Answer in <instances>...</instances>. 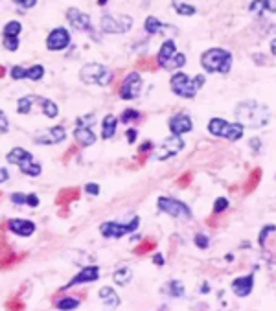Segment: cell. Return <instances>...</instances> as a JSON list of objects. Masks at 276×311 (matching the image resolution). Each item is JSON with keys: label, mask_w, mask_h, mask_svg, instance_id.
I'll list each match as a JSON object with an SVG mask.
<instances>
[{"label": "cell", "mask_w": 276, "mask_h": 311, "mask_svg": "<svg viewBox=\"0 0 276 311\" xmlns=\"http://www.w3.org/2000/svg\"><path fill=\"white\" fill-rule=\"evenodd\" d=\"M98 276H100V267L98 265H90V267H83L81 271H79V274H76V276L70 280V282L65 285V289L68 287H74V285H79V283H87V282H96Z\"/></svg>", "instance_id": "obj_13"}, {"label": "cell", "mask_w": 276, "mask_h": 311, "mask_svg": "<svg viewBox=\"0 0 276 311\" xmlns=\"http://www.w3.org/2000/svg\"><path fill=\"white\" fill-rule=\"evenodd\" d=\"M79 305V300L78 298H72V296H65L57 302V307L59 309H74V307H78Z\"/></svg>", "instance_id": "obj_37"}, {"label": "cell", "mask_w": 276, "mask_h": 311, "mask_svg": "<svg viewBox=\"0 0 276 311\" xmlns=\"http://www.w3.org/2000/svg\"><path fill=\"white\" fill-rule=\"evenodd\" d=\"M8 228L17 234V236H23V238H28L35 232V225L28 219H10L8 221Z\"/></svg>", "instance_id": "obj_17"}, {"label": "cell", "mask_w": 276, "mask_h": 311, "mask_svg": "<svg viewBox=\"0 0 276 311\" xmlns=\"http://www.w3.org/2000/svg\"><path fill=\"white\" fill-rule=\"evenodd\" d=\"M4 74H6V68L0 67V78H4Z\"/></svg>", "instance_id": "obj_57"}, {"label": "cell", "mask_w": 276, "mask_h": 311, "mask_svg": "<svg viewBox=\"0 0 276 311\" xmlns=\"http://www.w3.org/2000/svg\"><path fill=\"white\" fill-rule=\"evenodd\" d=\"M98 4H100V6H103V4H107V0H98Z\"/></svg>", "instance_id": "obj_58"}, {"label": "cell", "mask_w": 276, "mask_h": 311, "mask_svg": "<svg viewBox=\"0 0 276 311\" xmlns=\"http://www.w3.org/2000/svg\"><path fill=\"white\" fill-rule=\"evenodd\" d=\"M190 182H192V173L188 171V173H184V175H182L179 181H177V186H179V188H186Z\"/></svg>", "instance_id": "obj_43"}, {"label": "cell", "mask_w": 276, "mask_h": 311, "mask_svg": "<svg viewBox=\"0 0 276 311\" xmlns=\"http://www.w3.org/2000/svg\"><path fill=\"white\" fill-rule=\"evenodd\" d=\"M41 109H43V113L48 116V118H56L57 113H59V109H57V105L52 100H46V98H43L41 100Z\"/></svg>", "instance_id": "obj_32"}, {"label": "cell", "mask_w": 276, "mask_h": 311, "mask_svg": "<svg viewBox=\"0 0 276 311\" xmlns=\"http://www.w3.org/2000/svg\"><path fill=\"white\" fill-rule=\"evenodd\" d=\"M175 52H177V46H175V41L168 39L166 43H162V48H160V52H158V57H157V63L158 67H164L166 63L171 59V56H173Z\"/></svg>", "instance_id": "obj_21"}, {"label": "cell", "mask_w": 276, "mask_h": 311, "mask_svg": "<svg viewBox=\"0 0 276 311\" xmlns=\"http://www.w3.org/2000/svg\"><path fill=\"white\" fill-rule=\"evenodd\" d=\"M136 226H138V217H135L129 225H122V223L109 221V223H103V225L100 226V232L109 239H118V238H122V236H125L127 232H133Z\"/></svg>", "instance_id": "obj_8"}, {"label": "cell", "mask_w": 276, "mask_h": 311, "mask_svg": "<svg viewBox=\"0 0 276 311\" xmlns=\"http://www.w3.org/2000/svg\"><path fill=\"white\" fill-rule=\"evenodd\" d=\"M153 144L151 142H144L140 146V149H138V155H149V151H151Z\"/></svg>", "instance_id": "obj_47"}, {"label": "cell", "mask_w": 276, "mask_h": 311, "mask_svg": "<svg viewBox=\"0 0 276 311\" xmlns=\"http://www.w3.org/2000/svg\"><path fill=\"white\" fill-rule=\"evenodd\" d=\"M21 30H23L21 23H19V21H12V23H8L6 26H4V35H10V37H17V35L21 34Z\"/></svg>", "instance_id": "obj_36"}, {"label": "cell", "mask_w": 276, "mask_h": 311, "mask_svg": "<svg viewBox=\"0 0 276 311\" xmlns=\"http://www.w3.org/2000/svg\"><path fill=\"white\" fill-rule=\"evenodd\" d=\"M226 208H228V199L226 197H219L214 203V214H221V212H225Z\"/></svg>", "instance_id": "obj_40"}, {"label": "cell", "mask_w": 276, "mask_h": 311, "mask_svg": "<svg viewBox=\"0 0 276 311\" xmlns=\"http://www.w3.org/2000/svg\"><path fill=\"white\" fill-rule=\"evenodd\" d=\"M248 10H250V12H261V10H265V8H263V0H254L252 4L248 6Z\"/></svg>", "instance_id": "obj_46"}, {"label": "cell", "mask_w": 276, "mask_h": 311, "mask_svg": "<svg viewBox=\"0 0 276 311\" xmlns=\"http://www.w3.org/2000/svg\"><path fill=\"white\" fill-rule=\"evenodd\" d=\"M153 261H155L157 265H162V263H164V258H162V256H160V254H157V256H155V258H153Z\"/></svg>", "instance_id": "obj_55"}, {"label": "cell", "mask_w": 276, "mask_h": 311, "mask_svg": "<svg viewBox=\"0 0 276 311\" xmlns=\"http://www.w3.org/2000/svg\"><path fill=\"white\" fill-rule=\"evenodd\" d=\"M39 100V96H24V98H21L19 100V107H17V111L21 114H28V113H32L34 111V103Z\"/></svg>", "instance_id": "obj_27"}, {"label": "cell", "mask_w": 276, "mask_h": 311, "mask_svg": "<svg viewBox=\"0 0 276 311\" xmlns=\"http://www.w3.org/2000/svg\"><path fill=\"white\" fill-rule=\"evenodd\" d=\"M85 190L89 193H92V195H98V193H100V186H98V184H87Z\"/></svg>", "instance_id": "obj_51"}, {"label": "cell", "mask_w": 276, "mask_h": 311, "mask_svg": "<svg viewBox=\"0 0 276 311\" xmlns=\"http://www.w3.org/2000/svg\"><path fill=\"white\" fill-rule=\"evenodd\" d=\"M2 45L6 46V50L15 52L19 48V39H17V37H10V35H4V37H2Z\"/></svg>", "instance_id": "obj_38"}, {"label": "cell", "mask_w": 276, "mask_h": 311, "mask_svg": "<svg viewBox=\"0 0 276 311\" xmlns=\"http://www.w3.org/2000/svg\"><path fill=\"white\" fill-rule=\"evenodd\" d=\"M254 287V276L252 274H247V276H241V278H236L234 282H232V291L237 294V296H248L250 291Z\"/></svg>", "instance_id": "obj_18"}, {"label": "cell", "mask_w": 276, "mask_h": 311, "mask_svg": "<svg viewBox=\"0 0 276 311\" xmlns=\"http://www.w3.org/2000/svg\"><path fill=\"white\" fill-rule=\"evenodd\" d=\"M8 129H10V122H8L6 114L0 111V133H8Z\"/></svg>", "instance_id": "obj_44"}, {"label": "cell", "mask_w": 276, "mask_h": 311, "mask_svg": "<svg viewBox=\"0 0 276 311\" xmlns=\"http://www.w3.org/2000/svg\"><path fill=\"white\" fill-rule=\"evenodd\" d=\"M12 201L15 204H23V203H26V195H23V193H13Z\"/></svg>", "instance_id": "obj_50"}, {"label": "cell", "mask_w": 276, "mask_h": 311, "mask_svg": "<svg viewBox=\"0 0 276 311\" xmlns=\"http://www.w3.org/2000/svg\"><path fill=\"white\" fill-rule=\"evenodd\" d=\"M67 19H68V23L72 24L76 30L90 32V17L89 15H85L83 12H79L76 8H70L67 12Z\"/></svg>", "instance_id": "obj_16"}, {"label": "cell", "mask_w": 276, "mask_h": 311, "mask_svg": "<svg viewBox=\"0 0 276 311\" xmlns=\"http://www.w3.org/2000/svg\"><path fill=\"white\" fill-rule=\"evenodd\" d=\"M43 76H45V67H43V65H34V67L28 68V70H24L23 67H13L12 68V78L13 80H24V78H28V80L39 81Z\"/></svg>", "instance_id": "obj_14"}, {"label": "cell", "mask_w": 276, "mask_h": 311, "mask_svg": "<svg viewBox=\"0 0 276 311\" xmlns=\"http://www.w3.org/2000/svg\"><path fill=\"white\" fill-rule=\"evenodd\" d=\"M140 118V114H138V111H133V109H125L124 113H122V116H120V120L122 122H133V120H138Z\"/></svg>", "instance_id": "obj_39"}, {"label": "cell", "mask_w": 276, "mask_h": 311, "mask_svg": "<svg viewBox=\"0 0 276 311\" xmlns=\"http://www.w3.org/2000/svg\"><path fill=\"white\" fill-rule=\"evenodd\" d=\"M17 6H21V8H24V10H28V8H34L35 6V2L37 0H13Z\"/></svg>", "instance_id": "obj_45"}, {"label": "cell", "mask_w": 276, "mask_h": 311, "mask_svg": "<svg viewBox=\"0 0 276 311\" xmlns=\"http://www.w3.org/2000/svg\"><path fill=\"white\" fill-rule=\"evenodd\" d=\"M65 129H63L61 125H56V127H50V129H45V131H39L37 135L34 136V140L37 144H59V142L65 140Z\"/></svg>", "instance_id": "obj_12"}, {"label": "cell", "mask_w": 276, "mask_h": 311, "mask_svg": "<svg viewBox=\"0 0 276 311\" xmlns=\"http://www.w3.org/2000/svg\"><path fill=\"white\" fill-rule=\"evenodd\" d=\"M8 181V171L4 170V168H0V182Z\"/></svg>", "instance_id": "obj_54"}, {"label": "cell", "mask_w": 276, "mask_h": 311, "mask_svg": "<svg viewBox=\"0 0 276 311\" xmlns=\"http://www.w3.org/2000/svg\"><path fill=\"white\" fill-rule=\"evenodd\" d=\"M236 118L237 124H241L243 127H250V129H258L263 127L269 122V109L256 102H243L236 107Z\"/></svg>", "instance_id": "obj_1"}, {"label": "cell", "mask_w": 276, "mask_h": 311, "mask_svg": "<svg viewBox=\"0 0 276 311\" xmlns=\"http://www.w3.org/2000/svg\"><path fill=\"white\" fill-rule=\"evenodd\" d=\"M74 136H76V140H78L81 146H92V144L96 142V136H94L92 129L85 124H78V127L74 131Z\"/></svg>", "instance_id": "obj_19"}, {"label": "cell", "mask_w": 276, "mask_h": 311, "mask_svg": "<svg viewBox=\"0 0 276 311\" xmlns=\"http://www.w3.org/2000/svg\"><path fill=\"white\" fill-rule=\"evenodd\" d=\"M26 204H30V206H37V204H39V197H37L35 193H30V195H26Z\"/></svg>", "instance_id": "obj_49"}, {"label": "cell", "mask_w": 276, "mask_h": 311, "mask_svg": "<svg viewBox=\"0 0 276 311\" xmlns=\"http://www.w3.org/2000/svg\"><path fill=\"white\" fill-rule=\"evenodd\" d=\"M116 125H118V120H116V116H113V114H107L105 118H103V124H102V136L105 138V140H109V138H113V135L116 133Z\"/></svg>", "instance_id": "obj_24"}, {"label": "cell", "mask_w": 276, "mask_h": 311, "mask_svg": "<svg viewBox=\"0 0 276 311\" xmlns=\"http://www.w3.org/2000/svg\"><path fill=\"white\" fill-rule=\"evenodd\" d=\"M184 65H186V56L175 52L173 56H171V59H169L162 68H166V70H177V68H182Z\"/></svg>", "instance_id": "obj_28"}, {"label": "cell", "mask_w": 276, "mask_h": 311, "mask_svg": "<svg viewBox=\"0 0 276 311\" xmlns=\"http://www.w3.org/2000/svg\"><path fill=\"white\" fill-rule=\"evenodd\" d=\"M158 208L171 217H192V210L186 204L171 197H158Z\"/></svg>", "instance_id": "obj_7"}, {"label": "cell", "mask_w": 276, "mask_h": 311, "mask_svg": "<svg viewBox=\"0 0 276 311\" xmlns=\"http://www.w3.org/2000/svg\"><path fill=\"white\" fill-rule=\"evenodd\" d=\"M136 67L142 68V70H157L158 63H157V59H153V57H142L140 61L136 63Z\"/></svg>", "instance_id": "obj_35"}, {"label": "cell", "mask_w": 276, "mask_h": 311, "mask_svg": "<svg viewBox=\"0 0 276 311\" xmlns=\"http://www.w3.org/2000/svg\"><path fill=\"white\" fill-rule=\"evenodd\" d=\"M28 157H32V155H30L26 149H23V147H15V149H12V151L8 153L6 159H8L10 164H17L19 166L24 159H28Z\"/></svg>", "instance_id": "obj_25"}, {"label": "cell", "mask_w": 276, "mask_h": 311, "mask_svg": "<svg viewBox=\"0 0 276 311\" xmlns=\"http://www.w3.org/2000/svg\"><path fill=\"white\" fill-rule=\"evenodd\" d=\"M203 83H204V76L190 78L188 74H182V72H177L175 76H171V89L180 98H195V94L203 87Z\"/></svg>", "instance_id": "obj_3"}, {"label": "cell", "mask_w": 276, "mask_h": 311, "mask_svg": "<svg viewBox=\"0 0 276 311\" xmlns=\"http://www.w3.org/2000/svg\"><path fill=\"white\" fill-rule=\"evenodd\" d=\"M131 278H133V271L129 267H122V269L114 272V282L120 283V285H127L131 282Z\"/></svg>", "instance_id": "obj_30"}, {"label": "cell", "mask_w": 276, "mask_h": 311, "mask_svg": "<svg viewBox=\"0 0 276 311\" xmlns=\"http://www.w3.org/2000/svg\"><path fill=\"white\" fill-rule=\"evenodd\" d=\"M133 26V19L127 15L122 17H113V15H103L102 17V30L105 34H125Z\"/></svg>", "instance_id": "obj_6"}, {"label": "cell", "mask_w": 276, "mask_h": 311, "mask_svg": "<svg viewBox=\"0 0 276 311\" xmlns=\"http://www.w3.org/2000/svg\"><path fill=\"white\" fill-rule=\"evenodd\" d=\"M76 199H79V188H63L61 192L57 193L56 197V203L59 204V206H67L68 203H72V201H76Z\"/></svg>", "instance_id": "obj_22"}, {"label": "cell", "mask_w": 276, "mask_h": 311, "mask_svg": "<svg viewBox=\"0 0 276 311\" xmlns=\"http://www.w3.org/2000/svg\"><path fill=\"white\" fill-rule=\"evenodd\" d=\"M171 294L173 296H184V287H182V283L180 282H171Z\"/></svg>", "instance_id": "obj_41"}, {"label": "cell", "mask_w": 276, "mask_h": 311, "mask_svg": "<svg viewBox=\"0 0 276 311\" xmlns=\"http://www.w3.org/2000/svg\"><path fill=\"white\" fill-rule=\"evenodd\" d=\"M192 129H193V124H192V118H190L188 114H175V116H171V120H169V131H171L173 135L180 136Z\"/></svg>", "instance_id": "obj_15"}, {"label": "cell", "mask_w": 276, "mask_h": 311, "mask_svg": "<svg viewBox=\"0 0 276 311\" xmlns=\"http://www.w3.org/2000/svg\"><path fill=\"white\" fill-rule=\"evenodd\" d=\"M70 45V34L65 28H56L52 30L48 39H46V48L50 52H59L65 50Z\"/></svg>", "instance_id": "obj_11"}, {"label": "cell", "mask_w": 276, "mask_h": 311, "mask_svg": "<svg viewBox=\"0 0 276 311\" xmlns=\"http://www.w3.org/2000/svg\"><path fill=\"white\" fill-rule=\"evenodd\" d=\"M135 140H136V131L129 129L127 131V142H135Z\"/></svg>", "instance_id": "obj_53"}, {"label": "cell", "mask_w": 276, "mask_h": 311, "mask_svg": "<svg viewBox=\"0 0 276 311\" xmlns=\"http://www.w3.org/2000/svg\"><path fill=\"white\" fill-rule=\"evenodd\" d=\"M100 298H102L103 304H107V305H118L120 304L118 294L114 293L113 287H102L100 289Z\"/></svg>", "instance_id": "obj_26"}, {"label": "cell", "mask_w": 276, "mask_h": 311, "mask_svg": "<svg viewBox=\"0 0 276 311\" xmlns=\"http://www.w3.org/2000/svg\"><path fill=\"white\" fill-rule=\"evenodd\" d=\"M144 28H146L147 34H157L160 30H169V26L162 24L157 17H147L146 23H144Z\"/></svg>", "instance_id": "obj_29"}, {"label": "cell", "mask_w": 276, "mask_h": 311, "mask_svg": "<svg viewBox=\"0 0 276 311\" xmlns=\"http://www.w3.org/2000/svg\"><path fill=\"white\" fill-rule=\"evenodd\" d=\"M13 307H15V309H23L24 305L21 304L19 300H10V302H8V309H13Z\"/></svg>", "instance_id": "obj_52"}, {"label": "cell", "mask_w": 276, "mask_h": 311, "mask_svg": "<svg viewBox=\"0 0 276 311\" xmlns=\"http://www.w3.org/2000/svg\"><path fill=\"white\" fill-rule=\"evenodd\" d=\"M193 241H195V245H197L199 249H206V247H208V238H206L204 234H197Z\"/></svg>", "instance_id": "obj_42"}, {"label": "cell", "mask_w": 276, "mask_h": 311, "mask_svg": "<svg viewBox=\"0 0 276 311\" xmlns=\"http://www.w3.org/2000/svg\"><path fill=\"white\" fill-rule=\"evenodd\" d=\"M19 170L23 171L24 175H30V177H37L41 175V164H37L34 160V157H28V159H24L21 164H19Z\"/></svg>", "instance_id": "obj_23"}, {"label": "cell", "mask_w": 276, "mask_h": 311, "mask_svg": "<svg viewBox=\"0 0 276 311\" xmlns=\"http://www.w3.org/2000/svg\"><path fill=\"white\" fill-rule=\"evenodd\" d=\"M155 247H157V241H155V239H144V241H142L140 245H136L135 247V254H146V252H151L153 249H155Z\"/></svg>", "instance_id": "obj_33"}, {"label": "cell", "mask_w": 276, "mask_h": 311, "mask_svg": "<svg viewBox=\"0 0 276 311\" xmlns=\"http://www.w3.org/2000/svg\"><path fill=\"white\" fill-rule=\"evenodd\" d=\"M182 147H184V142H182V138H180L179 135L169 136V138H166V140L162 142V146L158 147V151L155 153V159L166 160V159H169V157L177 155Z\"/></svg>", "instance_id": "obj_10"}, {"label": "cell", "mask_w": 276, "mask_h": 311, "mask_svg": "<svg viewBox=\"0 0 276 311\" xmlns=\"http://www.w3.org/2000/svg\"><path fill=\"white\" fill-rule=\"evenodd\" d=\"M210 135L226 138V140H239L243 136V125L241 124H230L223 118H212L208 124Z\"/></svg>", "instance_id": "obj_5"}, {"label": "cell", "mask_w": 276, "mask_h": 311, "mask_svg": "<svg viewBox=\"0 0 276 311\" xmlns=\"http://www.w3.org/2000/svg\"><path fill=\"white\" fill-rule=\"evenodd\" d=\"M79 80L85 85H107L111 81V72L103 65L98 63H89L79 70Z\"/></svg>", "instance_id": "obj_4"}, {"label": "cell", "mask_w": 276, "mask_h": 311, "mask_svg": "<svg viewBox=\"0 0 276 311\" xmlns=\"http://www.w3.org/2000/svg\"><path fill=\"white\" fill-rule=\"evenodd\" d=\"M4 236H0V269H4V267H10L15 261V252L10 245L4 241Z\"/></svg>", "instance_id": "obj_20"}, {"label": "cell", "mask_w": 276, "mask_h": 311, "mask_svg": "<svg viewBox=\"0 0 276 311\" xmlns=\"http://www.w3.org/2000/svg\"><path fill=\"white\" fill-rule=\"evenodd\" d=\"M263 8L267 12L276 13V0H263Z\"/></svg>", "instance_id": "obj_48"}, {"label": "cell", "mask_w": 276, "mask_h": 311, "mask_svg": "<svg viewBox=\"0 0 276 311\" xmlns=\"http://www.w3.org/2000/svg\"><path fill=\"white\" fill-rule=\"evenodd\" d=\"M201 65L206 72L228 74L232 67V54L225 48H210L201 56Z\"/></svg>", "instance_id": "obj_2"}, {"label": "cell", "mask_w": 276, "mask_h": 311, "mask_svg": "<svg viewBox=\"0 0 276 311\" xmlns=\"http://www.w3.org/2000/svg\"><path fill=\"white\" fill-rule=\"evenodd\" d=\"M259 177H261V170H252V173L248 175L247 182H245V186H243V192L245 193H250L254 190V188L258 186V182H259Z\"/></svg>", "instance_id": "obj_31"}, {"label": "cell", "mask_w": 276, "mask_h": 311, "mask_svg": "<svg viewBox=\"0 0 276 311\" xmlns=\"http://www.w3.org/2000/svg\"><path fill=\"white\" fill-rule=\"evenodd\" d=\"M142 91V78L138 72H131L129 76H125L124 83L120 87V98L122 100H135L138 98Z\"/></svg>", "instance_id": "obj_9"}, {"label": "cell", "mask_w": 276, "mask_h": 311, "mask_svg": "<svg viewBox=\"0 0 276 311\" xmlns=\"http://www.w3.org/2000/svg\"><path fill=\"white\" fill-rule=\"evenodd\" d=\"M270 54H272V56H276V39L270 41Z\"/></svg>", "instance_id": "obj_56"}, {"label": "cell", "mask_w": 276, "mask_h": 311, "mask_svg": "<svg viewBox=\"0 0 276 311\" xmlns=\"http://www.w3.org/2000/svg\"><path fill=\"white\" fill-rule=\"evenodd\" d=\"M173 8L175 12L179 13V15H182V17H192L193 13H195V8L190 6V4H184V2H175Z\"/></svg>", "instance_id": "obj_34"}]
</instances>
